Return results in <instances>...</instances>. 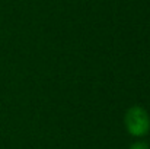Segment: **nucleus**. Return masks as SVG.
Here are the masks:
<instances>
[{"label": "nucleus", "instance_id": "nucleus-1", "mask_svg": "<svg viewBox=\"0 0 150 149\" xmlns=\"http://www.w3.org/2000/svg\"><path fill=\"white\" fill-rule=\"evenodd\" d=\"M127 132L134 138H143L150 130V117L147 111L140 105H133L127 110L124 117Z\"/></svg>", "mask_w": 150, "mask_h": 149}, {"label": "nucleus", "instance_id": "nucleus-2", "mask_svg": "<svg viewBox=\"0 0 150 149\" xmlns=\"http://www.w3.org/2000/svg\"><path fill=\"white\" fill-rule=\"evenodd\" d=\"M128 149H150L149 143L143 142V140H139V142H134Z\"/></svg>", "mask_w": 150, "mask_h": 149}]
</instances>
